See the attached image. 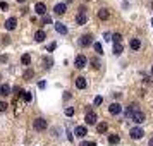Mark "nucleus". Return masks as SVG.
Listing matches in <instances>:
<instances>
[{"mask_svg":"<svg viewBox=\"0 0 153 146\" xmlns=\"http://www.w3.org/2000/svg\"><path fill=\"white\" fill-rule=\"evenodd\" d=\"M74 134H76L77 138H84V136L88 134V129H86L84 125H77V127H76V131H74Z\"/></svg>","mask_w":153,"mask_h":146,"instance_id":"9d476101","label":"nucleus"},{"mask_svg":"<svg viewBox=\"0 0 153 146\" xmlns=\"http://www.w3.org/2000/svg\"><path fill=\"white\" fill-rule=\"evenodd\" d=\"M129 47H131L132 50H139V48H141V42H139L138 38H132L131 43H129Z\"/></svg>","mask_w":153,"mask_h":146,"instance_id":"f3484780","label":"nucleus"},{"mask_svg":"<svg viewBox=\"0 0 153 146\" xmlns=\"http://www.w3.org/2000/svg\"><path fill=\"white\" fill-rule=\"evenodd\" d=\"M53 10H55V14H57V16H62V14H65V10H67V5H65V4H57L55 7H53Z\"/></svg>","mask_w":153,"mask_h":146,"instance_id":"9b49d317","label":"nucleus"},{"mask_svg":"<svg viewBox=\"0 0 153 146\" xmlns=\"http://www.w3.org/2000/svg\"><path fill=\"white\" fill-rule=\"evenodd\" d=\"M84 120H86V124H88V125L97 124V113H95L93 110L86 112V117H84Z\"/></svg>","mask_w":153,"mask_h":146,"instance_id":"39448f33","label":"nucleus"},{"mask_svg":"<svg viewBox=\"0 0 153 146\" xmlns=\"http://www.w3.org/2000/svg\"><path fill=\"white\" fill-rule=\"evenodd\" d=\"M7 110V103L5 102H0V112H5Z\"/></svg>","mask_w":153,"mask_h":146,"instance_id":"c85d7f7f","label":"nucleus"},{"mask_svg":"<svg viewBox=\"0 0 153 146\" xmlns=\"http://www.w3.org/2000/svg\"><path fill=\"white\" fill-rule=\"evenodd\" d=\"M107 129H108V125H107V122H100V124L97 125V131H98V134H105V132H107Z\"/></svg>","mask_w":153,"mask_h":146,"instance_id":"dca6fc26","label":"nucleus"},{"mask_svg":"<svg viewBox=\"0 0 153 146\" xmlns=\"http://www.w3.org/2000/svg\"><path fill=\"white\" fill-rule=\"evenodd\" d=\"M150 146H153V138H152V139H150Z\"/></svg>","mask_w":153,"mask_h":146,"instance_id":"f704fd0d","label":"nucleus"},{"mask_svg":"<svg viewBox=\"0 0 153 146\" xmlns=\"http://www.w3.org/2000/svg\"><path fill=\"white\" fill-rule=\"evenodd\" d=\"M16 26H17V19H16V17H9L7 21H5V29H7V31L16 29Z\"/></svg>","mask_w":153,"mask_h":146,"instance_id":"6e6552de","label":"nucleus"},{"mask_svg":"<svg viewBox=\"0 0 153 146\" xmlns=\"http://www.w3.org/2000/svg\"><path fill=\"white\" fill-rule=\"evenodd\" d=\"M55 31L60 33V35H65V33H67V28L64 26L62 22H55Z\"/></svg>","mask_w":153,"mask_h":146,"instance_id":"4468645a","label":"nucleus"},{"mask_svg":"<svg viewBox=\"0 0 153 146\" xmlns=\"http://www.w3.org/2000/svg\"><path fill=\"white\" fill-rule=\"evenodd\" d=\"M108 112H110L112 115H119V113L122 112V107H120L119 103H112L110 107H108Z\"/></svg>","mask_w":153,"mask_h":146,"instance_id":"1a4fd4ad","label":"nucleus"},{"mask_svg":"<svg viewBox=\"0 0 153 146\" xmlns=\"http://www.w3.org/2000/svg\"><path fill=\"white\" fill-rule=\"evenodd\" d=\"M35 10H36V14L45 16V12H47V5H45V4H42V2H38V4L35 5Z\"/></svg>","mask_w":153,"mask_h":146,"instance_id":"f8f14e48","label":"nucleus"},{"mask_svg":"<svg viewBox=\"0 0 153 146\" xmlns=\"http://www.w3.org/2000/svg\"><path fill=\"white\" fill-rule=\"evenodd\" d=\"M86 21H88V17H86V12H84V9L81 7V9H79V14L76 16V22H77V24H84Z\"/></svg>","mask_w":153,"mask_h":146,"instance_id":"0eeeda50","label":"nucleus"},{"mask_svg":"<svg viewBox=\"0 0 153 146\" xmlns=\"http://www.w3.org/2000/svg\"><path fill=\"white\" fill-rule=\"evenodd\" d=\"M91 43H93V36L91 35H84V36H81V40H79V45H81V47H90Z\"/></svg>","mask_w":153,"mask_h":146,"instance_id":"423d86ee","label":"nucleus"},{"mask_svg":"<svg viewBox=\"0 0 153 146\" xmlns=\"http://www.w3.org/2000/svg\"><path fill=\"white\" fill-rule=\"evenodd\" d=\"M33 127H35L36 131H43V129H47V120H45L43 117L35 119V122H33Z\"/></svg>","mask_w":153,"mask_h":146,"instance_id":"f03ea898","label":"nucleus"},{"mask_svg":"<svg viewBox=\"0 0 153 146\" xmlns=\"http://www.w3.org/2000/svg\"><path fill=\"white\" fill-rule=\"evenodd\" d=\"M76 88H79V90H84V88H86V79H84L83 76L76 79Z\"/></svg>","mask_w":153,"mask_h":146,"instance_id":"2eb2a0df","label":"nucleus"},{"mask_svg":"<svg viewBox=\"0 0 153 146\" xmlns=\"http://www.w3.org/2000/svg\"><path fill=\"white\" fill-rule=\"evenodd\" d=\"M129 136H131L132 139H141L145 136V131H143L141 127H132L131 131H129Z\"/></svg>","mask_w":153,"mask_h":146,"instance_id":"7ed1b4c3","label":"nucleus"},{"mask_svg":"<svg viewBox=\"0 0 153 146\" xmlns=\"http://www.w3.org/2000/svg\"><path fill=\"white\" fill-rule=\"evenodd\" d=\"M21 62L24 64V65H29V62H31V57H29V53H24V55L21 57Z\"/></svg>","mask_w":153,"mask_h":146,"instance_id":"5701e85b","label":"nucleus"},{"mask_svg":"<svg viewBox=\"0 0 153 146\" xmlns=\"http://www.w3.org/2000/svg\"><path fill=\"white\" fill-rule=\"evenodd\" d=\"M24 76H26V77H31V76H33V70H28V72H26Z\"/></svg>","mask_w":153,"mask_h":146,"instance_id":"72a5a7b5","label":"nucleus"},{"mask_svg":"<svg viewBox=\"0 0 153 146\" xmlns=\"http://www.w3.org/2000/svg\"><path fill=\"white\" fill-rule=\"evenodd\" d=\"M119 141H120L119 134H110V136H108V143H110V145H117Z\"/></svg>","mask_w":153,"mask_h":146,"instance_id":"412c9836","label":"nucleus"},{"mask_svg":"<svg viewBox=\"0 0 153 146\" xmlns=\"http://www.w3.org/2000/svg\"><path fill=\"white\" fill-rule=\"evenodd\" d=\"M0 95H2V96H9V95H10V86H9V84H2V86H0Z\"/></svg>","mask_w":153,"mask_h":146,"instance_id":"ddd939ff","label":"nucleus"},{"mask_svg":"<svg viewBox=\"0 0 153 146\" xmlns=\"http://www.w3.org/2000/svg\"><path fill=\"white\" fill-rule=\"evenodd\" d=\"M43 22H45V24H50L52 21H50V17H48V16H45V17H43Z\"/></svg>","mask_w":153,"mask_h":146,"instance_id":"2f4dec72","label":"nucleus"},{"mask_svg":"<svg viewBox=\"0 0 153 146\" xmlns=\"http://www.w3.org/2000/svg\"><path fill=\"white\" fill-rule=\"evenodd\" d=\"M55 47H57V43H50L48 47H47V52H52V50H55Z\"/></svg>","mask_w":153,"mask_h":146,"instance_id":"c756f323","label":"nucleus"},{"mask_svg":"<svg viewBox=\"0 0 153 146\" xmlns=\"http://www.w3.org/2000/svg\"><path fill=\"white\" fill-rule=\"evenodd\" d=\"M17 2H19V4H24V2H26V0H17Z\"/></svg>","mask_w":153,"mask_h":146,"instance_id":"c9c22d12","label":"nucleus"},{"mask_svg":"<svg viewBox=\"0 0 153 146\" xmlns=\"http://www.w3.org/2000/svg\"><path fill=\"white\" fill-rule=\"evenodd\" d=\"M65 115H67V117H71V115H74V108H65Z\"/></svg>","mask_w":153,"mask_h":146,"instance_id":"bb28decb","label":"nucleus"},{"mask_svg":"<svg viewBox=\"0 0 153 146\" xmlns=\"http://www.w3.org/2000/svg\"><path fill=\"white\" fill-rule=\"evenodd\" d=\"M95 52H97L98 55L103 53V47H102V43H95Z\"/></svg>","mask_w":153,"mask_h":146,"instance_id":"393cba45","label":"nucleus"},{"mask_svg":"<svg viewBox=\"0 0 153 146\" xmlns=\"http://www.w3.org/2000/svg\"><path fill=\"white\" fill-rule=\"evenodd\" d=\"M124 52V47L120 43H114V55H120Z\"/></svg>","mask_w":153,"mask_h":146,"instance_id":"aec40b11","label":"nucleus"},{"mask_svg":"<svg viewBox=\"0 0 153 146\" xmlns=\"http://www.w3.org/2000/svg\"><path fill=\"white\" fill-rule=\"evenodd\" d=\"M110 40H114V43H120V40H122V36H120V33H114Z\"/></svg>","mask_w":153,"mask_h":146,"instance_id":"b1692460","label":"nucleus"},{"mask_svg":"<svg viewBox=\"0 0 153 146\" xmlns=\"http://www.w3.org/2000/svg\"><path fill=\"white\" fill-rule=\"evenodd\" d=\"M102 102H103V98H102V96H97L93 103H95V107H97V105H102Z\"/></svg>","mask_w":153,"mask_h":146,"instance_id":"cd10ccee","label":"nucleus"},{"mask_svg":"<svg viewBox=\"0 0 153 146\" xmlns=\"http://www.w3.org/2000/svg\"><path fill=\"white\" fill-rule=\"evenodd\" d=\"M152 74H153V67H152Z\"/></svg>","mask_w":153,"mask_h":146,"instance_id":"e433bc0d","label":"nucleus"},{"mask_svg":"<svg viewBox=\"0 0 153 146\" xmlns=\"http://www.w3.org/2000/svg\"><path fill=\"white\" fill-rule=\"evenodd\" d=\"M9 7V5H7V4H5V2H2V4H0V9H4V10H5V9H7Z\"/></svg>","mask_w":153,"mask_h":146,"instance_id":"473e14b6","label":"nucleus"},{"mask_svg":"<svg viewBox=\"0 0 153 146\" xmlns=\"http://www.w3.org/2000/svg\"><path fill=\"white\" fill-rule=\"evenodd\" d=\"M98 17H100L102 21H107V19H108V10H107V9H100V10H98Z\"/></svg>","mask_w":153,"mask_h":146,"instance_id":"6ab92c4d","label":"nucleus"},{"mask_svg":"<svg viewBox=\"0 0 153 146\" xmlns=\"http://www.w3.org/2000/svg\"><path fill=\"white\" fill-rule=\"evenodd\" d=\"M81 146H97V143H86L84 141V143H81Z\"/></svg>","mask_w":153,"mask_h":146,"instance_id":"7c9ffc66","label":"nucleus"},{"mask_svg":"<svg viewBox=\"0 0 153 146\" xmlns=\"http://www.w3.org/2000/svg\"><path fill=\"white\" fill-rule=\"evenodd\" d=\"M129 117H131V119H132V122H136V124H141V122H145V113L139 110V108L132 110Z\"/></svg>","mask_w":153,"mask_h":146,"instance_id":"f257e3e1","label":"nucleus"},{"mask_svg":"<svg viewBox=\"0 0 153 146\" xmlns=\"http://www.w3.org/2000/svg\"><path fill=\"white\" fill-rule=\"evenodd\" d=\"M152 26H153V19H152Z\"/></svg>","mask_w":153,"mask_h":146,"instance_id":"4c0bfd02","label":"nucleus"},{"mask_svg":"<svg viewBox=\"0 0 153 146\" xmlns=\"http://www.w3.org/2000/svg\"><path fill=\"white\" fill-rule=\"evenodd\" d=\"M43 64H45L47 69H50V67H52V59H50V57H45V59H43Z\"/></svg>","mask_w":153,"mask_h":146,"instance_id":"a878e982","label":"nucleus"},{"mask_svg":"<svg viewBox=\"0 0 153 146\" xmlns=\"http://www.w3.org/2000/svg\"><path fill=\"white\" fill-rule=\"evenodd\" d=\"M45 38H47V35H45V31H42V29L35 33V40L36 42H45Z\"/></svg>","mask_w":153,"mask_h":146,"instance_id":"a211bd4d","label":"nucleus"},{"mask_svg":"<svg viewBox=\"0 0 153 146\" xmlns=\"http://www.w3.org/2000/svg\"><path fill=\"white\" fill-rule=\"evenodd\" d=\"M86 64H88V59H86L84 55H77L76 59H74V65H76L77 69H83Z\"/></svg>","mask_w":153,"mask_h":146,"instance_id":"20e7f679","label":"nucleus"},{"mask_svg":"<svg viewBox=\"0 0 153 146\" xmlns=\"http://www.w3.org/2000/svg\"><path fill=\"white\" fill-rule=\"evenodd\" d=\"M33 100V95L29 93V91H22V102H26V103H29Z\"/></svg>","mask_w":153,"mask_h":146,"instance_id":"4be33fe9","label":"nucleus"}]
</instances>
